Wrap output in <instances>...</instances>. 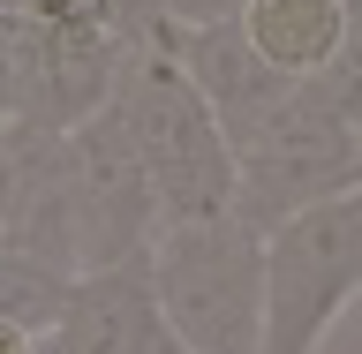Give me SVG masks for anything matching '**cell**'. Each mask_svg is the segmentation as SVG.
<instances>
[{
	"label": "cell",
	"mask_w": 362,
	"mask_h": 354,
	"mask_svg": "<svg viewBox=\"0 0 362 354\" xmlns=\"http://www.w3.org/2000/svg\"><path fill=\"white\" fill-rule=\"evenodd\" d=\"M113 113H121L136 158H144V181H151V203H158V234H166V226L242 219L234 143H226V129L211 121V106L197 98V83L181 76L174 30H166V45H151V53H129L121 90H113Z\"/></svg>",
	"instance_id": "obj_1"
},
{
	"label": "cell",
	"mask_w": 362,
	"mask_h": 354,
	"mask_svg": "<svg viewBox=\"0 0 362 354\" xmlns=\"http://www.w3.org/2000/svg\"><path fill=\"white\" fill-rule=\"evenodd\" d=\"M151 287L189 354H264V234L249 219L166 226L151 242Z\"/></svg>",
	"instance_id": "obj_2"
},
{
	"label": "cell",
	"mask_w": 362,
	"mask_h": 354,
	"mask_svg": "<svg viewBox=\"0 0 362 354\" xmlns=\"http://www.w3.org/2000/svg\"><path fill=\"white\" fill-rule=\"evenodd\" d=\"M234 166H242V219L257 234H279L287 219L362 189V136L325 98V83H294V98L234 151Z\"/></svg>",
	"instance_id": "obj_3"
},
{
	"label": "cell",
	"mask_w": 362,
	"mask_h": 354,
	"mask_svg": "<svg viewBox=\"0 0 362 354\" xmlns=\"http://www.w3.org/2000/svg\"><path fill=\"white\" fill-rule=\"evenodd\" d=\"M362 302V189L264 234V354H325Z\"/></svg>",
	"instance_id": "obj_4"
},
{
	"label": "cell",
	"mask_w": 362,
	"mask_h": 354,
	"mask_svg": "<svg viewBox=\"0 0 362 354\" xmlns=\"http://www.w3.org/2000/svg\"><path fill=\"white\" fill-rule=\"evenodd\" d=\"M68 211H76V249L83 271H113V264H144L158 242V203L144 181L121 113H90L83 129H68Z\"/></svg>",
	"instance_id": "obj_5"
},
{
	"label": "cell",
	"mask_w": 362,
	"mask_h": 354,
	"mask_svg": "<svg viewBox=\"0 0 362 354\" xmlns=\"http://www.w3.org/2000/svg\"><path fill=\"white\" fill-rule=\"evenodd\" d=\"M174 61L197 83V98L211 106V121L226 129V143L242 151L272 113L294 98V83L242 38V23H204V30H174Z\"/></svg>",
	"instance_id": "obj_6"
},
{
	"label": "cell",
	"mask_w": 362,
	"mask_h": 354,
	"mask_svg": "<svg viewBox=\"0 0 362 354\" xmlns=\"http://www.w3.org/2000/svg\"><path fill=\"white\" fill-rule=\"evenodd\" d=\"M158 339H166V317H158L151 256H144V264L83 271L68 287L61 324L45 332V354H151Z\"/></svg>",
	"instance_id": "obj_7"
},
{
	"label": "cell",
	"mask_w": 362,
	"mask_h": 354,
	"mask_svg": "<svg viewBox=\"0 0 362 354\" xmlns=\"http://www.w3.org/2000/svg\"><path fill=\"white\" fill-rule=\"evenodd\" d=\"M242 38L264 53L287 83H317L347 53V0H249Z\"/></svg>",
	"instance_id": "obj_8"
},
{
	"label": "cell",
	"mask_w": 362,
	"mask_h": 354,
	"mask_svg": "<svg viewBox=\"0 0 362 354\" xmlns=\"http://www.w3.org/2000/svg\"><path fill=\"white\" fill-rule=\"evenodd\" d=\"M166 16L174 30H204V23H242L249 0H166Z\"/></svg>",
	"instance_id": "obj_9"
},
{
	"label": "cell",
	"mask_w": 362,
	"mask_h": 354,
	"mask_svg": "<svg viewBox=\"0 0 362 354\" xmlns=\"http://www.w3.org/2000/svg\"><path fill=\"white\" fill-rule=\"evenodd\" d=\"M0 354H45V339L23 332V324H0Z\"/></svg>",
	"instance_id": "obj_10"
},
{
	"label": "cell",
	"mask_w": 362,
	"mask_h": 354,
	"mask_svg": "<svg viewBox=\"0 0 362 354\" xmlns=\"http://www.w3.org/2000/svg\"><path fill=\"white\" fill-rule=\"evenodd\" d=\"M347 53L362 61V0H347Z\"/></svg>",
	"instance_id": "obj_11"
},
{
	"label": "cell",
	"mask_w": 362,
	"mask_h": 354,
	"mask_svg": "<svg viewBox=\"0 0 362 354\" xmlns=\"http://www.w3.org/2000/svg\"><path fill=\"white\" fill-rule=\"evenodd\" d=\"M151 354H189V347H181V339H174V332H166V339H158V347H151Z\"/></svg>",
	"instance_id": "obj_12"
}]
</instances>
